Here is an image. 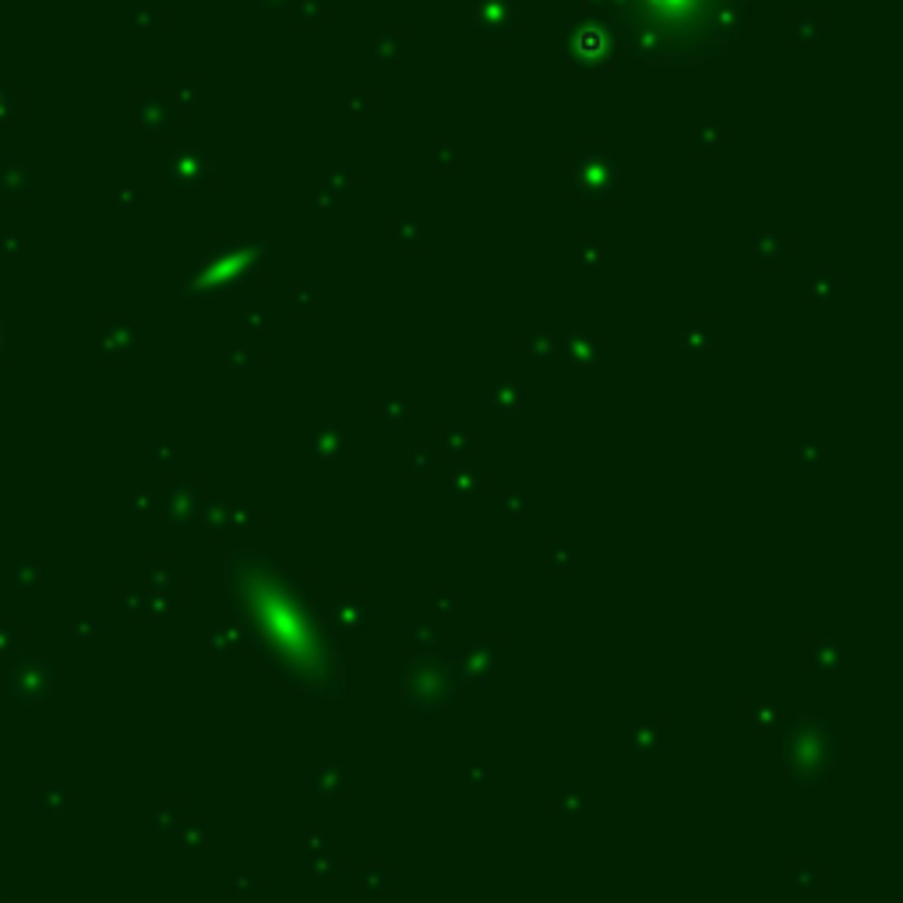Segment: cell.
<instances>
[{"label":"cell","mask_w":903,"mask_h":903,"mask_svg":"<svg viewBox=\"0 0 903 903\" xmlns=\"http://www.w3.org/2000/svg\"><path fill=\"white\" fill-rule=\"evenodd\" d=\"M632 43L664 53L706 50L734 18V0H614Z\"/></svg>","instance_id":"1"}]
</instances>
